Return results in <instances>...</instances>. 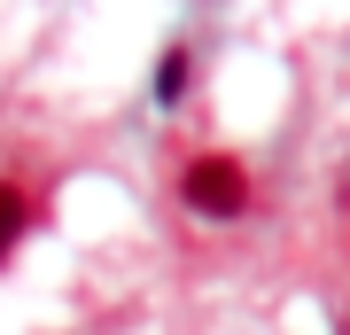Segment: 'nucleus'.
<instances>
[{"label":"nucleus","instance_id":"f257e3e1","mask_svg":"<svg viewBox=\"0 0 350 335\" xmlns=\"http://www.w3.org/2000/svg\"><path fill=\"white\" fill-rule=\"evenodd\" d=\"M179 195H187L195 219H241L250 211V172H241V156L202 149V156L179 164Z\"/></svg>","mask_w":350,"mask_h":335},{"label":"nucleus","instance_id":"f03ea898","mask_svg":"<svg viewBox=\"0 0 350 335\" xmlns=\"http://www.w3.org/2000/svg\"><path fill=\"white\" fill-rule=\"evenodd\" d=\"M24 234H31V195H24L16 179H0V265L16 258V242H24Z\"/></svg>","mask_w":350,"mask_h":335},{"label":"nucleus","instance_id":"7ed1b4c3","mask_svg":"<svg viewBox=\"0 0 350 335\" xmlns=\"http://www.w3.org/2000/svg\"><path fill=\"white\" fill-rule=\"evenodd\" d=\"M187 71H195L187 47H163V62H156V101H179V94H187Z\"/></svg>","mask_w":350,"mask_h":335}]
</instances>
